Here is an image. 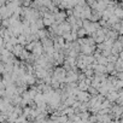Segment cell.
I'll use <instances>...</instances> for the list:
<instances>
[{
	"label": "cell",
	"instance_id": "6da1fadb",
	"mask_svg": "<svg viewBox=\"0 0 123 123\" xmlns=\"http://www.w3.org/2000/svg\"><path fill=\"white\" fill-rule=\"evenodd\" d=\"M23 45H21V43H17V45H15L13 46V49H12V53L16 55V57H19L21 55V53L23 52Z\"/></svg>",
	"mask_w": 123,
	"mask_h": 123
},
{
	"label": "cell",
	"instance_id": "7a4b0ae2",
	"mask_svg": "<svg viewBox=\"0 0 123 123\" xmlns=\"http://www.w3.org/2000/svg\"><path fill=\"white\" fill-rule=\"evenodd\" d=\"M119 97V93H117L116 91H110L109 93H107V95H106V98L110 100V101H116L117 100V98Z\"/></svg>",
	"mask_w": 123,
	"mask_h": 123
}]
</instances>
